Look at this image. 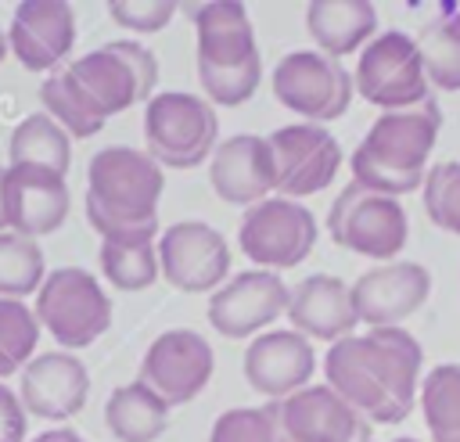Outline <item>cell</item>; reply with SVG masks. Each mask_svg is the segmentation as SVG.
Instances as JSON below:
<instances>
[{
	"label": "cell",
	"mask_w": 460,
	"mask_h": 442,
	"mask_svg": "<svg viewBox=\"0 0 460 442\" xmlns=\"http://www.w3.org/2000/svg\"><path fill=\"white\" fill-rule=\"evenodd\" d=\"M352 83H356V93L363 101L377 104L381 111L417 108L431 97L428 93L431 83L424 72L417 36H410L402 29H388L359 50V65L352 72Z\"/></svg>",
	"instance_id": "obj_8"
},
{
	"label": "cell",
	"mask_w": 460,
	"mask_h": 442,
	"mask_svg": "<svg viewBox=\"0 0 460 442\" xmlns=\"http://www.w3.org/2000/svg\"><path fill=\"white\" fill-rule=\"evenodd\" d=\"M162 190L165 172L147 151L108 144L86 165V219L101 237L158 234Z\"/></svg>",
	"instance_id": "obj_3"
},
{
	"label": "cell",
	"mask_w": 460,
	"mask_h": 442,
	"mask_svg": "<svg viewBox=\"0 0 460 442\" xmlns=\"http://www.w3.org/2000/svg\"><path fill=\"white\" fill-rule=\"evenodd\" d=\"M420 198H424L428 219L438 230L460 237V162H438V165H431L428 176H424Z\"/></svg>",
	"instance_id": "obj_33"
},
{
	"label": "cell",
	"mask_w": 460,
	"mask_h": 442,
	"mask_svg": "<svg viewBox=\"0 0 460 442\" xmlns=\"http://www.w3.org/2000/svg\"><path fill=\"white\" fill-rule=\"evenodd\" d=\"M158 57L137 40H111L50 72L40 86L43 111L72 137L86 140L111 115L155 97Z\"/></svg>",
	"instance_id": "obj_1"
},
{
	"label": "cell",
	"mask_w": 460,
	"mask_h": 442,
	"mask_svg": "<svg viewBox=\"0 0 460 442\" xmlns=\"http://www.w3.org/2000/svg\"><path fill=\"white\" fill-rule=\"evenodd\" d=\"M291 287L270 270H248L208 295V323L223 338H248L288 313Z\"/></svg>",
	"instance_id": "obj_16"
},
{
	"label": "cell",
	"mask_w": 460,
	"mask_h": 442,
	"mask_svg": "<svg viewBox=\"0 0 460 442\" xmlns=\"http://www.w3.org/2000/svg\"><path fill=\"white\" fill-rule=\"evenodd\" d=\"M316 370V352L298 331H262L244 349V381L270 402H284L309 388Z\"/></svg>",
	"instance_id": "obj_19"
},
{
	"label": "cell",
	"mask_w": 460,
	"mask_h": 442,
	"mask_svg": "<svg viewBox=\"0 0 460 442\" xmlns=\"http://www.w3.org/2000/svg\"><path fill=\"white\" fill-rule=\"evenodd\" d=\"M392 442H417V438H410V435H399V438H392Z\"/></svg>",
	"instance_id": "obj_39"
},
{
	"label": "cell",
	"mask_w": 460,
	"mask_h": 442,
	"mask_svg": "<svg viewBox=\"0 0 460 442\" xmlns=\"http://www.w3.org/2000/svg\"><path fill=\"white\" fill-rule=\"evenodd\" d=\"M4 201H7V230L36 241L65 223L72 198L65 176L36 165H7Z\"/></svg>",
	"instance_id": "obj_21"
},
{
	"label": "cell",
	"mask_w": 460,
	"mask_h": 442,
	"mask_svg": "<svg viewBox=\"0 0 460 442\" xmlns=\"http://www.w3.org/2000/svg\"><path fill=\"white\" fill-rule=\"evenodd\" d=\"M438 129H442V111L431 97L417 108L381 111L349 158L352 183L388 198L424 187L428 176L424 165L435 151Z\"/></svg>",
	"instance_id": "obj_4"
},
{
	"label": "cell",
	"mask_w": 460,
	"mask_h": 442,
	"mask_svg": "<svg viewBox=\"0 0 460 442\" xmlns=\"http://www.w3.org/2000/svg\"><path fill=\"white\" fill-rule=\"evenodd\" d=\"M305 29L320 54L349 57L363 50L377 32V7L370 0H313L305 7Z\"/></svg>",
	"instance_id": "obj_24"
},
{
	"label": "cell",
	"mask_w": 460,
	"mask_h": 442,
	"mask_svg": "<svg viewBox=\"0 0 460 442\" xmlns=\"http://www.w3.org/2000/svg\"><path fill=\"white\" fill-rule=\"evenodd\" d=\"M29 442H86V438L79 431H72V428H50V431H40Z\"/></svg>",
	"instance_id": "obj_36"
},
{
	"label": "cell",
	"mask_w": 460,
	"mask_h": 442,
	"mask_svg": "<svg viewBox=\"0 0 460 442\" xmlns=\"http://www.w3.org/2000/svg\"><path fill=\"white\" fill-rule=\"evenodd\" d=\"M424 349L406 327H367L323 356L327 385L370 424H399L417 402Z\"/></svg>",
	"instance_id": "obj_2"
},
{
	"label": "cell",
	"mask_w": 460,
	"mask_h": 442,
	"mask_svg": "<svg viewBox=\"0 0 460 442\" xmlns=\"http://www.w3.org/2000/svg\"><path fill=\"white\" fill-rule=\"evenodd\" d=\"M316 244V219L313 212L295 198H266L252 208H244L237 223V248L248 262L259 270H291L302 266V259Z\"/></svg>",
	"instance_id": "obj_10"
},
{
	"label": "cell",
	"mask_w": 460,
	"mask_h": 442,
	"mask_svg": "<svg viewBox=\"0 0 460 442\" xmlns=\"http://www.w3.org/2000/svg\"><path fill=\"white\" fill-rule=\"evenodd\" d=\"M40 320L25 298H0V377L25 370L40 345Z\"/></svg>",
	"instance_id": "obj_31"
},
{
	"label": "cell",
	"mask_w": 460,
	"mask_h": 442,
	"mask_svg": "<svg viewBox=\"0 0 460 442\" xmlns=\"http://www.w3.org/2000/svg\"><path fill=\"white\" fill-rule=\"evenodd\" d=\"M352 93V72L320 50H291L273 68V97L313 126L345 115Z\"/></svg>",
	"instance_id": "obj_11"
},
{
	"label": "cell",
	"mask_w": 460,
	"mask_h": 442,
	"mask_svg": "<svg viewBox=\"0 0 460 442\" xmlns=\"http://www.w3.org/2000/svg\"><path fill=\"white\" fill-rule=\"evenodd\" d=\"M75 43V11L65 0H25L14 7L7 47L29 72H58L68 65Z\"/></svg>",
	"instance_id": "obj_15"
},
{
	"label": "cell",
	"mask_w": 460,
	"mask_h": 442,
	"mask_svg": "<svg viewBox=\"0 0 460 442\" xmlns=\"http://www.w3.org/2000/svg\"><path fill=\"white\" fill-rule=\"evenodd\" d=\"M101 277L115 291H144L158 280V234H122L101 237L97 248Z\"/></svg>",
	"instance_id": "obj_26"
},
{
	"label": "cell",
	"mask_w": 460,
	"mask_h": 442,
	"mask_svg": "<svg viewBox=\"0 0 460 442\" xmlns=\"http://www.w3.org/2000/svg\"><path fill=\"white\" fill-rule=\"evenodd\" d=\"M208 187L226 205L252 208L277 190V158L266 137L237 133L226 137L208 158Z\"/></svg>",
	"instance_id": "obj_17"
},
{
	"label": "cell",
	"mask_w": 460,
	"mask_h": 442,
	"mask_svg": "<svg viewBox=\"0 0 460 442\" xmlns=\"http://www.w3.org/2000/svg\"><path fill=\"white\" fill-rule=\"evenodd\" d=\"M284 424L295 442H374V424L331 385H309L284 399Z\"/></svg>",
	"instance_id": "obj_22"
},
{
	"label": "cell",
	"mask_w": 460,
	"mask_h": 442,
	"mask_svg": "<svg viewBox=\"0 0 460 442\" xmlns=\"http://www.w3.org/2000/svg\"><path fill=\"white\" fill-rule=\"evenodd\" d=\"M284 316L291 320V331L316 341H331V345L349 338L352 327L359 323L352 305V284L331 273H313L302 284H295Z\"/></svg>",
	"instance_id": "obj_23"
},
{
	"label": "cell",
	"mask_w": 460,
	"mask_h": 442,
	"mask_svg": "<svg viewBox=\"0 0 460 442\" xmlns=\"http://www.w3.org/2000/svg\"><path fill=\"white\" fill-rule=\"evenodd\" d=\"M7 165H36V169H50L58 176H68L72 165V137L47 115V111H32L25 115L7 144Z\"/></svg>",
	"instance_id": "obj_27"
},
{
	"label": "cell",
	"mask_w": 460,
	"mask_h": 442,
	"mask_svg": "<svg viewBox=\"0 0 460 442\" xmlns=\"http://www.w3.org/2000/svg\"><path fill=\"white\" fill-rule=\"evenodd\" d=\"M194 40H198V79L205 101L216 108H237L252 101L262 79V57L255 47L252 14L237 0L190 4Z\"/></svg>",
	"instance_id": "obj_5"
},
{
	"label": "cell",
	"mask_w": 460,
	"mask_h": 442,
	"mask_svg": "<svg viewBox=\"0 0 460 442\" xmlns=\"http://www.w3.org/2000/svg\"><path fill=\"white\" fill-rule=\"evenodd\" d=\"M417 47L424 57L428 83L442 93H456L460 90V25L449 18H438L424 25V32L417 36Z\"/></svg>",
	"instance_id": "obj_32"
},
{
	"label": "cell",
	"mask_w": 460,
	"mask_h": 442,
	"mask_svg": "<svg viewBox=\"0 0 460 442\" xmlns=\"http://www.w3.org/2000/svg\"><path fill=\"white\" fill-rule=\"evenodd\" d=\"M176 7H180V4H172V0H111V4H108V14H111L122 29L147 36V32L165 29L169 18L176 14Z\"/></svg>",
	"instance_id": "obj_34"
},
{
	"label": "cell",
	"mask_w": 460,
	"mask_h": 442,
	"mask_svg": "<svg viewBox=\"0 0 460 442\" xmlns=\"http://www.w3.org/2000/svg\"><path fill=\"white\" fill-rule=\"evenodd\" d=\"M4 57H7V36L0 32V65H4Z\"/></svg>",
	"instance_id": "obj_38"
},
{
	"label": "cell",
	"mask_w": 460,
	"mask_h": 442,
	"mask_svg": "<svg viewBox=\"0 0 460 442\" xmlns=\"http://www.w3.org/2000/svg\"><path fill=\"white\" fill-rule=\"evenodd\" d=\"M431 295V273L420 262H385L352 280V305L367 327H399Z\"/></svg>",
	"instance_id": "obj_18"
},
{
	"label": "cell",
	"mask_w": 460,
	"mask_h": 442,
	"mask_svg": "<svg viewBox=\"0 0 460 442\" xmlns=\"http://www.w3.org/2000/svg\"><path fill=\"white\" fill-rule=\"evenodd\" d=\"M212 370H216L212 345L198 331L176 327L147 345L140 363V381L155 388L169 406H183L212 381Z\"/></svg>",
	"instance_id": "obj_14"
},
{
	"label": "cell",
	"mask_w": 460,
	"mask_h": 442,
	"mask_svg": "<svg viewBox=\"0 0 460 442\" xmlns=\"http://www.w3.org/2000/svg\"><path fill=\"white\" fill-rule=\"evenodd\" d=\"M40 327L65 349H86L111 327V298L101 280L83 266H58L32 295Z\"/></svg>",
	"instance_id": "obj_6"
},
{
	"label": "cell",
	"mask_w": 460,
	"mask_h": 442,
	"mask_svg": "<svg viewBox=\"0 0 460 442\" xmlns=\"http://www.w3.org/2000/svg\"><path fill=\"white\" fill-rule=\"evenodd\" d=\"M90 374L75 352H36L18 381L25 413L43 420H68L86 406Z\"/></svg>",
	"instance_id": "obj_20"
},
{
	"label": "cell",
	"mask_w": 460,
	"mask_h": 442,
	"mask_svg": "<svg viewBox=\"0 0 460 442\" xmlns=\"http://www.w3.org/2000/svg\"><path fill=\"white\" fill-rule=\"evenodd\" d=\"M420 413L431 442H460V363H438L420 377Z\"/></svg>",
	"instance_id": "obj_28"
},
{
	"label": "cell",
	"mask_w": 460,
	"mask_h": 442,
	"mask_svg": "<svg viewBox=\"0 0 460 442\" xmlns=\"http://www.w3.org/2000/svg\"><path fill=\"white\" fill-rule=\"evenodd\" d=\"M25 406H22V399L7 388V385H0V442H29L25 438Z\"/></svg>",
	"instance_id": "obj_35"
},
{
	"label": "cell",
	"mask_w": 460,
	"mask_h": 442,
	"mask_svg": "<svg viewBox=\"0 0 460 442\" xmlns=\"http://www.w3.org/2000/svg\"><path fill=\"white\" fill-rule=\"evenodd\" d=\"M273 158H277V190L280 198H309L331 187V180L341 169V144L327 126L313 122H291L273 129L270 137Z\"/></svg>",
	"instance_id": "obj_13"
},
{
	"label": "cell",
	"mask_w": 460,
	"mask_h": 442,
	"mask_svg": "<svg viewBox=\"0 0 460 442\" xmlns=\"http://www.w3.org/2000/svg\"><path fill=\"white\" fill-rule=\"evenodd\" d=\"M4 183H7V165H0V234L7 230V201H4Z\"/></svg>",
	"instance_id": "obj_37"
},
{
	"label": "cell",
	"mask_w": 460,
	"mask_h": 442,
	"mask_svg": "<svg viewBox=\"0 0 460 442\" xmlns=\"http://www.w3.org/2000/svg\"><path fill=\"white\" fill-rule=\"evenodd\" d=\"M158 270L176 291H219L223 277L230 273L226 237L201 219H180L158 234Z\"/></svg>",
	"instance_id": "obj_12"
},
{
	"label": "cell",
	"mask_w": 460,
	"mask_h": 442,
	"mask_svg": "<svg viewBox=\"0 0 460 442\" xmlns=\"http://www.w3.org/2000/svg\"><path fill=\"white\" fill-rule=\"evenodd\" d=\"M327 230H331L334 244H341V248H349L363 259L392 262L406 244L410 223H406V212H402L399 198H388V194H377L370 187L349 183L331 201Z\"/></svg>",
	"instance_id": "obj_9"
},
{
	"label": "cell",
	"mask_w": 460,
	"mask_h": 442,
	"mask_svg": "<svg viewBox=\"0 0 460 442\" xmlns=\"http://www.w3.org/2000/svg\"><path fill=\"white\" fill-rule=\"evenodd\" d=\"M219 137L216 108L183 90H162L144 108V140L147 155L165 169H194L212 158Z\"/></svg>",
	"instance_id": "obj_7"
},
{
	"label": "cell",
	"mask_w": 460,
	"mask_h": 442,
	"mask_svg": "<svg viewBox=\"0 0 460 442\" xmlns=\"http://www.w3.org/2000/svg\"><path fill=\"white\" fill-rule=\"evenodd\" d=\"M208 442H295L284 424V402L234 406L212 420Z\"/></svg>",
	"instance_id": "obj_29"
},
{
	"label": "cell",
	"mask_w": 460,
	"mask_h": 442,
	"mask_svg": "<svg viewBox=\"0 0 460 442\" xmlns=\"http://www.w3.org/2000/svg\"><path fill=\"white\" fill-rule=\"evenodd\" d=\"M169 402L140 377L119 385L104 402V424L119 442H155L169 424Z\"/></svg>",
	"instance_id": "obj_25"
},
{
	"label": "cell",
	"mask_w": 460,
	"mask_h": 442,
	"mask_svg": "<svg viewBox=\"0 0 460 442\" xmlns=\"http://www.w3.org/2000/svg\"><path fill=\"white\" fill-rule=\"evenodd\" d=\"M47 273L50 270H47L43 248L32 237H22L14 230L0 234V298L36 295Z\"/></svg>",
	"instance_id": "obj_30"
}]
</instances>
